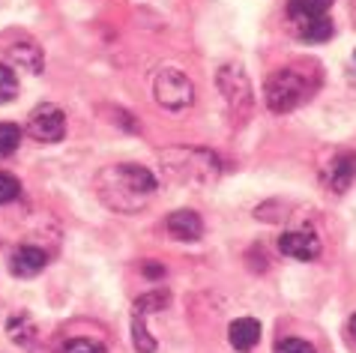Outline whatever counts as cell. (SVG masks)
<instances>
[{
	"mask_svg": "<svg viewBox=\"0 0 356 353\" xmlns=\"http://www.w3.org/2000/svg\"><path fill=\"white\" fill-rule=\"evenodd\" d=\"M18 195H22V183H18L13 174L0 171V204H9V201H15Z\"/></svg>",
	"mask_w": 356,
	"mask_h": 353,
	"instance_id": "44dd1931",
	"label": "cell"
},
{
	"mask_svg": "<svg viewBox=\"0 0 356 353\" xmlns=\"http://www.w3.org/2000/svg\"><path fill=\"white\" fill-rule=\"evenodd\" d=\"M60 353H108L96 338H69Z\"/></svg>",
	"mask_w": 356,
	"mask_h": 353,
	"instance_id": "ffe728a7",
	"label": "cell"
},
{
	"mask_svg": "<svg viewBox=\"0 0 356 353\" xmlns=\"http://www.w3.org/2000/svg\"><path fill=\"white\" fill-rule=\"evenodd\" d=\"M350 332H353V338H356V315L350 318Z\"/></svg>",
	"mask_w": 356,
	"mask_h": 353,
	"instance_id": "cb8c5ba5",
	"label": "cell"
},
{
	"mask_svg": "<svg viewBox=\"0 0 356 353\" xmlns=\"http://www.w3.org/2000/svg\"><path fill=\"white\" fill-rule=\"evenodd\" d=\"M330 6H332V0H291L288 3V18H291L293 31H300V27L323 18L326 13H330Z\"/></svg>",
	"mask_w": 356,
	"mask_h": 353,
	"instance_id": "7c38bea8",
	"label": "cell"
},
{
	"mask_svg": "<svg viewBox=\"0 0 356 353\" xmlns=\"http://www.w3.org/2000/svg\"><path fill=\"white\" fill-rule=\"evenodd\" d=\"M96 195L114 213H141L156 195V176L135 162L108 165L96 174Z\"/></svg>",
	"mask_w": 356,
	"mask_h": 353,
	"instance_id": "6da1fadb",
	"label": "cell"
},
{
	"mask_svg": "<svg viewBox=\"0 0 356 353\" xmlns=\"http://www.w3.org/2000/svg\"><path fill=\"white\" fill-rule=\"evenodd\" d=\"M168 302H171V290H168V288L147 290L144 297L135 299V318H141V315H156V311L168 309Z\"/></svg>",
	"mask_w": 356,
	"mask_h": 353,
	"instance_id": "5bb4252c",
	"label": "cell"
},
{
	"mask_svg": "<svg viewBox=\"0 0 356 353\" xmlns=\"http://www.w3.org/2000/svg\"><path fill=\"white\" fill-rule=\"evenodd\" d=\"M300 39H305V42H326L332 33H335V27H332V22L330 18H318V22H312V24H305V27H300Z\"/></svg>",
	"mask_w": 356,
	"mask_h": 353,
	"instance_id": "2e32d148",
	"label": "cell"
},
{
	"mask_svg": "<svg viewBox=\"0 0 356 353\" xmlns=\"http://www.w3.org/2000/svg\"><path fill=\"white\" fill-rule=\"evenodd\" d=\"M144 276H150V279H162V276H165V267H162V263L147 261V263H144Z\"/></svg>",
	"mask_w": 356,
	"mask_h": 353,
	"instance_id": "603a6c76",
	"label": "cell"
},
{
	"mask_svg": "<svg viewBox=\"0 0 356 353\" xmlns=\"http://www.w3.org/2000/svg\"><path fill=\"white\" fill-rule=\"evenodd\" d=\"M279 249L282 254H288L293 261H302V263H312L321 258V237L314 231H288L279 237Z\"/></svg>",
	"mask_w": 356,
	"mask_h": 353,
	"instance_id": "ba28073f",
	"label": "cell"
},
{
	"mask_svg": "<svg viewBox=\"0 0 356 353\" xmlns=\"http://www.w3.org/2000/svg\"><path fill=\"white\" fill-rule=\"evenodd\" d=\"M132 341H135V350H138V353H156V338L150 336V332H147V327H144L141 318L132 320Z\"/></svg>",
	"mask_w": 356,
	"mask_h": 353,
	"instance_id": "ac0fdd59",
	"label": "cell"
},
{
	"mask_svg": "<svg viewBox=\"0 0 356 353\" xmlns=\"http://www.w3.org/2000/svg\"><path fill=\"white\" fill-rule=\"evenodd\" d=\"M18 144H22V126H15V123H0V159L13 156V153L18 150Z\"/></svg>",
	"mask_w": 356,
	"mask_h": 353,
	"instance_id": "e0dca14e",
	"label": "cell"
},
{
	"mask_svg": "<svg viewBox=\"0 0 356 353\" xmlns=\"http://www.w3.org/2000/svg\"><path fill=\"white\" fill-rule=\"evenodd\" d=\"M18 96V78L13 69H6L3 63H0V105L13 102Z\"/></svg>",
	"mask_w": 356,
	"mask_h": 353,
	"instance_id": "d6986e66",
	"label": "cell"
},
{
	"mask_svg": "<svg viewBox=\"0 0 356 353\" xmlns=\"http://www.w3.org/2000/svg\"><path fill=\"white\" fill-rule=\"evenodd\" d=\"M356 180V153H339L335 159L323 168V183L326 189L341 195L348 192V186Z\"/></svg>",
	"mask_w": 356,
	"mask_h": 353,
	"instance_id": "9c48e42d",
	"label": "cell"
},
{
	"mask_svg": "<svg viewBox=\"0 0 356 353\" xmlns=\"http://www.w3.org/2000/svg\"><path fill=\"white\" fill-rule=\"evenodd\" d=\"M216 87L222 93V102L227 108L234 123H245L252 114V105H254V96H252V81L245 69L240 63H222L216 69Z\"/></svg>",
	"mask_w": 356,
	"mask_h": 353,
	"instance_id": "277c9868",
	"label": "cell"
},
{
	"mask_svg": "<svg viewBox=\"0 0 356 353\" xmlns=\"http://www.w3.org/2000/svg\"><path fill=\"white\" fill-rule=\"evenodd\" d=\"M6 332H9V338L15 341V345H33V338H36V323L31 315H13L6 323Z\"/></svg>",
	"mask_w": 356,
	"mask_h": 353,
	"instance_id": "9a60e30c",
	"label": "cell"
},
{
	"mask_svg": "<svg viewBox=\"0 0 356 353\" xmlns=\"http://www.w3.org/2000/svg\"><path fill=\"white\" fill-rule=\"evenodd\" d=\"M48 267V254L39 246H18L9 254V272L18 279H33Z\"/></svg>",
	"mask_w": 356,
	"mask_h": 353,
	"instance_id": "30bf717a",
	"label": "cell"
},
{
	"mask_svg": "<svg viewBox=\"0 0 356 353\" xmlns=\"http://www.w3.org/2000/svg\"><path fill=\"white\" fill-rule=\"evenodd\" d=\"M153 99L165 111L180 114L186 108H192L195 102V84L177 66H159L153 75Z\"/></svg>",
	"mask_w": 356,
	"mask_h": 353,
	"instance_id": "5b68a950",
	"label": "cell"
},
{
	"mask_svg": "<svg viewBox=\"0 0 356 353\" xmlns=\"http://www.w3.org/2000/svg\"><path fill=\"white\" fill-rule=\"evenodd\" d=\"M275 353H314V347L302 338H282L279 345H275Z\"/></svg>",
	"mask_w": 356,
	"mask_h": 353,
	"instance_id": "7402d4cb",
	"label": "cell"
},
{
	"mask_svg": "<svg viewBox=\"0 0 356 353\" xmlns=\"http://www.w3.org/2000/svg\"><path fill=\"white\" fill-rule=\"evenodd\" d=\"M24 132L31 135L33 141H39V144L63 141V135H66V114H63V108H57L54 102L36 105L31 111V117H27Z\"/></svg>",
	"mask_w": 356,
	"mask_h": 353,
	"instance_id": "52a82bcc",
	"label": "cell"
},
{
	"mask_svg": "<svg viewBox=\"0 0 356 353\" xmlns=\"http://www.w3.org/2000/svg\"><path fill=\"white\" fill-rule=\"evenodd\" d=\"M227 338H231V347L240 350V353H249L254 350V345L261 341V323L254 318H240L231 323V329H227Z\"/></svg>",
	"mask_w": 356,
	"mask_h": 353,
	"instance_id": "4fadbf2b",
	"label": "cell"
},
{
	"mask_svg": "<svg viewBox=\"0 0 356 353\" xmlns=\"http://www.w3.org/2000/svg\"><path fill=\"white\" fill-rule=\"evenodd\" d=\"M165 228H168V233H171L174 240L195 243V240H201V233H204V222H201V215H197L195 210H174L165 219Z\"/></svg>",
	"mask_w": 356,
	"mask_h": 353,
	"instance_id": "8fae6325",
	"label": "cell"
},
{
	"mask_svg": "<svg viewBox=\"0 0 356 353\" xmlns=\"http://www.w3.org/2000/svg\"><path fill=\"white\" fill-rule=\"evenodd\" d=\"M162 174L189 186H213L222 176V159L204 147H168L159 150Z\"/></svg>",
	"mask_w": 356,
	"mask_h": 353,
	"instance_id": "3957f363",
	"label": "cell"
},
{
	"mask_svg": "<svg viewBox=\"0 0 356 353\" xmlns=\"http://www.w3.org/2000/svg\"><path fill=\"white\" fill-rule=\"evenodd\" d=\"M0 51H3L9 60H13L18 69H27L39 75L45 69V54H42V45L36 42L31 33H22V31H6L0 36Z\"/></svg>",
	"mask_w": 356,
	"mask_h": 353,
	"instance_id": "8992f818",
	"label": "cell"
},
{
	"mask_svg": "<svg viewBox=\"0 0 356 353\" xmlns=\"http://www.w3.org/2000/svg\"><path fill=\"white\" fill-rule=\"evenodd\" d=\"M321 87V66L312 60H296L291 66H282L266 78L264 99L266 108L275 114H288L302 102H309L314 90Z\"/></svg>",
	"mask_w": 356,
	"mask_h": 353,
	"instance_id": "7a4b0ae2",
	"label": "cell"
}]
</instances>
